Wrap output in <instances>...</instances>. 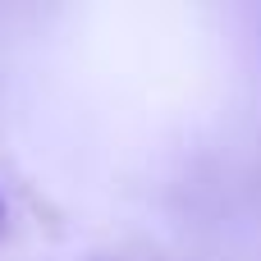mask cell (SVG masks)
<instances>
[{"instance_id":"1","label":"cell","mask_w":261,"mask_h":261,"mask_svg":"<svg viewBox=\"0 0 261 261\" xmlns=\"http://www.w3.org/2000/svg\"><path fill=\"white\" fill-rule=\"evenodd\" d=\"M0 234H5V206H0Z\"/></svg>"}]
</instances>
